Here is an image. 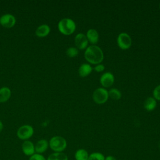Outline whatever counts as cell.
I'll list each match as a JSON object with an SVG mask.
<instances>
[{
    "instance_id": "obj_12",
    "label": "cell",
    "mask_w": 160,
    "mask_h": 160,
    "mask_svg": "<svg viewBox=\"0 0 160 160\" xmlns=\"http://www.w3.org/2000/svg\"><path fill=\"white\" fill-rule=\"evenodd\" d=\"M50 27L46 24H43L38 26L35 31L36 35L39 38H44L47 36L50 32Z\"/></svg>"
},
{
    "instance_id": "obj_20",
    "label": "cell",
    "mask_w": 160,
    "mask_h": 160,
    "mask_svg": "<svg viewBox=\"0 0 160 160\" xmlns=\"http://www.w3.org/2000/svg\"><path fill=\"white\" fill-rule=\"evenodd\" d=\"M104 156L99 152H94L89 155L88 160H104Z\"/></svg>"
},
{
    "instance_id": "obj_21",
    "label": "cell",
    "mask_w": 160,
    "mask_h": 160,
    "mask_svg": "<svg viewBox=\"0 0 160 160\" xmlns=\"http://www.w3.org/2000/svg\"><path fill=\"white\" fill-rule=\"evenodd\" d=\"M79 53L78 49L75 47H70L66 50V55L69 58L76 57Z\"/></svg>"
},
{
    "instance_id": "obj_15",
    "label": "cell",
    "mask_w": 160,
    "mask_h": 160,
    "mask_svg": "<svg viewBox=\"0 0 160 160\" xmlns=\"http://www.w3.org/2000/svg\"><path fill=\"white\" fill-rule=\"evenodd\" d=\"M11 96V91L8 87H2L0 88V102L8 101Z\"/></svg>"
},
{
    "instance_id": "obj_26",
    "label": "cell",
    "mask_w": 160,
    "mask_h": 160,
    "mask_svg": "<svg viewBox=\"0 0 160 160\" xmlns=\"http://www.w3.org/2000/svg\"><path fill=\"white\" fill-rule=\"evenodd\" d=\"M2 129H3V124L1 122V121H0V132L2 131Z\"/></svg>"
},
{
    "instance_id": "obj_18",
    "label": "cell",
    "mask_w": 160,
    "mask_h": 160,
    "mask_svg": "<svg viewBox=\"0 0 160 160\" xmlns=\"http://www.w3.org/2000/svg\"><path fill=\"white\" fill-rule=\"evenodd\" d=\"M46 160H68V158L64 152H53L48 156Z\"/></svg>"
},
{
    "instance_id": "obj_28",
    "label": "cell",
    "mask_w": 160,
    "mask_h": 160,
    "mask_svg": "<svg viewBox=\"0 0 160 160\" xmlns=\"http://www.w3.org/2000/svg\"><path fill=\"white\" fill-rule=\"evenodd\" d=\"M159 8H160V4H159Z\"/></svg>"
},
{
    "instance_id": "obj_16",
    "label": "cell",
    "mask_w": 160,
    "mask_h": 160,
    "mask_svg": "<svg viewBox=\"0 0 160 160\" xmlns=\"http://www.w3.org/2000/svg\"><path fill=\"white\" fill-rule=\"evenodd\" d=\"M156 100L152 97H148L146 99L144 102V107L148 111H153L156 108Z\"/></svg>"
},
{
    "instance_id": "obj_24",
    "label": "cell",
    "mask_w": 160,
    "mask_h": 160,
    "mask_svg": "<svg viewBox=\"0 0 160 160\" xmlns=\"http://www.w3.org/2000/svg\"><path fill=\"white\" fill-rule=\"evenodd\" d=\"M105 69V67L103 64H96L94 68V70L96 71V72H102Z\"/></svg>"
},
{
    "instance_id": "obj_27",
    "label": "cell",
    "mask_w": 160,
    "mask_h": 160,
    "mask_svg": "<svg viewBox=\"0 0 160 160\" xmlns=\"http://www.w3.org/2000/svg\"><path fill=\"white\" fill-rule=\"evenodd\" d=\"M159 149H160V143H159Z\"/></svg>"
},
{
    "instance_id": "obj_13",
    "label": "cell",
    "mask_w": 160,
    "mask_h": 160,
    "mask_svg": "<svg viewBox=\"0 0 160 160\" xmlns=\"http://www.w3.org/2000/svg\"><path fill=\"white\" fill-rule=\"evenodd\" d=\"M86 36L88 42L91 43L92 45L96 44L99 41V34L94 29H89L88 30Z\"/></svg>"
},
{
    "instance_id": "obj_8",
    "label": "cell",
    "mask_w": 160,
    "mask_h": 160,
    "mask_svg": "<svg viewBox=\"0 0 160 160\" xmlns=\"http://www.w3.org/2000/svg\"><path fill=\"white\" fill-rule=\"evenodd\" d=\"M74 42L78 49L83 50L88 48V40L83 33H78L74 38Z\"/></svg>"
},
{
    "instance_id": "obj_5",
    "label": "cell",
    "mask_w": 160,
    "mask_h": 160,
    "mask_svg": "<svg viewBox=\"0 0 160 160\" xmlns=\"http://www.w3.org/2000/svg\"><path fill=\"white\" fill-rule=\"evenodd\" d=\"M34 134V129L33 128L29 125L25 124L21 126L17 131V136L18 137L24 141H26L29 139Z\"/></svg>"
},
{
    "instance_id": "obj_14",
    "label": "cell",
    "mask_w": 160,
    "mask_h": 160,
    "mask_svg": "<svg viewBox=\"0 0 160 160\" xmlns=\"http://www.w3.org/2000/svg\"><path fill=\"white\" fill-rule=\"evenodd\" d=\"M92 71V66L88 63L82 64L78 69V73L81 77H86L89 75Z\"/></svg>"
},
{
    "instance_id": "obj_25",
    "label": "cell",
    "mask_w": 160,
    "mask_h": 160,
    "mask_svg": "<svg viewBox=\"0 0 160 160\" xmlns=\"http://www.w3.org/2000/svg\"><path fill=\"white\" fill-rule=\"evenodd\" d=\"M104 160H116V159L112 156H108L105 157Z\"/></svg>"
},
{
    "instance_id": "obj_19",
    "label": "cell",
    "mask_w": 160,
    "mask_h": 160,
    "mask_svg": "<svg viewBox=\"0 0 160 160\" xmlns=\"http://www.w3.org/2000/svg\"><path fill=\"white\" fill-rule=\"evenodd\" d=\"M109 97L114 100H119L121 98V93L120 91L116 88H112L108 91Z\"/></svg>"
},
{
    "instance_id": "obj_6",
    "label": "cell",
    "mask_w": 160,
    "mask_h": 160,
    "mask_svg": "<svg viewBox=\"0 0 160 160\" xmlns=\"http://www.w3.org/2000/svg\"><path fill=\"white\" fill-rule=\"evenodd\" d=\"M117 43L121 49L126 50L131 47L132 44V39L128 33L121 32L117 38Z\"/></svg>"
},
{
    "instance_id": "obj_3",
    "label": "cell",
    "mask_w": 160,
    "mask_h": 160,
    "mask_svg": "<svg viewBox=\"0 0 160 160\" xmlns=\"http://www.w3.org/2000/svg\"><path fill=\"white\" fill-rule=\"evenodd\" d=\"M49 146L55 152H61L66 148L67 142L63 137L55 136L51 138Z\"/></svg>"
},
{
    "instance_id": "obj_9",
    "label": "cell",
    "mask_w": 160,
    "mask_h": 160,
    "mask_svg": "<svg viewBox=\"0 0 160 160\" xmlns=\"http://www.w3.org/2000/svg\"><path fill=\"white\" fill-rule=\"evenodd\" d=\"M114 82V75L110 72H106L100 77V83L104 88L111 87L113 84Z\"/></svg>"
},
{
    "instance_id": "obj_11",
    "label": "cell",
    "mask_w": 160,
    "mask_h": 160,
    "mask_svg": "<svg viewBox=\"0 0 160 160\" xmlns=\"http://www.w3.org/2000/svg\"><path fill=\"white\" fill-rule=\"evenodd\" d=\"M35 146V152L38 154H42L45 152L49 146V142L44 139H42L39 140L36 144Z\"/></svg>"
},
{
    "instance_id": "obj_10",
    "label": "cell",
    "mask_w": 160,
    "mask_h": 160,
    "mask_svg": "<svg viewBox=\"0 0 160 160\" xmlns=\"http://www.w3.org/2000/svg\"><path fill=\"white\" fill-rule=\"evenodd\" d=\"M22 150L25 155L31 156L35 153L34 144L31 141H24L22 144Z\"/></svg>"
},
{
    "instance_id": "obj_4",
    "label": "cell",
    "mask_w": 160,
    "mask_h": 160,
    "mask_svg": "<svg viewBox=\"0 0 160 160\" xmlns=\"http://www.w3.org/2000/svg\"><path fill=\"white\" fill-rule=\"evenodd\" d=\"M108 98V91L104 88H98L93 92L92 99L94 101L98 104L105 103Z\"/></svg>"
},
{
    "instance_id": "obj_7",
    "label": "cell",
    "mask_w": 160,
    "mask_h": 160,
    "mask_svg": "<svg viewBox=\"0 0 160 160\" xmlns=\"http://www.w3.org/2000/svg\"><path fill=\"white\" fill-rule=\"evenodd\" d=\"M16 22L15 17L11 14H4L0 17V24L6 28L13 27Z\"/></svg>"
},
{
    "instance_id": "obj_22",
    "label": "cell",
    "mask_w": 160,
    "mask_h": 160,
    "mask_svg": "<svg viewBox=\"0 0 160 160\" xmlns=\"http://www.w3.org/2000/svg\"><path fill=\"white\" fill-rule=\"evenodd\" d=\"M153 98L158 101H160V84L158 85L153 90Z\"/></svg>"
},
{
    "instance_id": "obj_2",
    "label": "cell",
    "mask_w": 160,
    "mask_h": 160,
    "mask_svg": "<svg viewBox=\"0 0 160 160\" xmlns=\"http://www.w3.org/2000/svg\"><path fill=\"white\" fill-rule=\"evenodd\" d=\"M58 28L59 32L62 34L70 35L75 31L76 26V23L72 19L66 18L59 21Z\"/></svg>"
},
{
    "instance_id": "obj_1",
    "label": "cell",
    "mask_w": 160,
    "mask_h": 160,
    "mask_svg": "<svg viewBox=\"0 0 160 160\" xmlns=\"http://www.w3.org/2000/svg\"><path fill=\"white\" fill-rule=\"evenodd\" d=\"M86 60L92 64H100L104 59L102 50L96 45H90L88 46L84 52Z\"/></svg>"
},
{
    "instance_id": "obj_17",
    "label": "cell",
    "mask_w": 160,
    "mask_h": 160,
    "mask_svg": "<svg viewBox=\"0 0 160 160\" xmlns=\"http://www.w3.org/2000/svg\"><path fill=\"white\" fill-rule=\"evenodd\" d=\"M74 158L76 160H88L89 154L86 150L84 149H79L76 151Z\"/></svg>"
},
{
    "instance_id": "obj_23",
    "label": "cell",
    "mask_w": 160,
    "mask_h": 160,
    "mask_svg": "<svg viewBox=\"0 0 160 160\" xmlns=\"http://www.w3.org/2000/svg\"><path fill=\"white\" fill-rule=\"evenodd\" d=\"M29 160H46V159L41 154L34 153L30 156Z\"/></svg>"
}]
</instances>
